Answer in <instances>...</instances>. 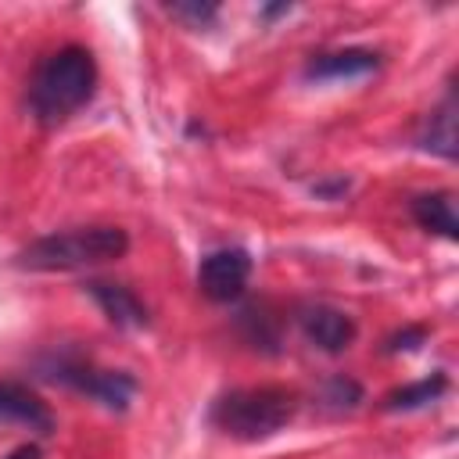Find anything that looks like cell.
Here are the masks:
<instances>
[{
    "label": "cell",
    "mask_w": 459,
    "mask_h": 459,
    "mask_svg": "<svg viewBox=\"0 0 459 459\" xmlns=\"http://www.w3.org/2000/svg\"><path fill=\"white\" fill-rule=\"evenodd\" d=\"M0 423H22L36 434H50L54 430V416L50 409L22 384H0Z\"/></svg>",
    "instance_id": "cell-8"
},
{
    "label": "cell",
    "mask_w": 459,
    "mask_h": 459,
    "mask_svg": "<svg viewBox=\"0 0 459 459\" xmlns=\"http://www.w3.org/2000/svg\"><path fill=\"white\" fill-rule=\"evenodd\" d=\"M305 337L323 351H344L355 341V319L333 305H308L301 308Z\"/></svg>",
    "instance_id": "cell-6"
},
{
    "label": "cell",
    "mask_w": 459,
    "mask_h": 459,
    "mask_svg": "<svg viewBox=\"0 0 459 459\" xmlns=\"http://www.w3.org/2000/svg\"><path fill=\"white\" fill-rule=\"evenodd\" d=\"M7 459H39V445H32V441H29V445H18Z\"/></svg>",
    "instance_id": "cell-16"
},
{
    "label": "cell",
    "mask_w": 459,
    "mask_h": 459,
    "mask_svg": "<svg viewBox=\"0 0 459 459\" xmlns=\"http://www.w3.org/2000/svg\"><path fill=\"white\" fill-rule=\"evenodd\" d=\"M169 11H172V18H179V22L194 25V29L212 25V22H215V14H219V7H215V4H197V0H190V4H172Z\"/></svg>",
    "instance_id": "cell-13"
},
{
    "label": "cell",
    "mask_w": 459,
    "mask_h": 459,
    "mask_svg": "<svg viewBox=\"0 0 459 459\" xmlns=\"http://www.w3.org/2000/svg\"><path fill=\"white\" fill-rule=\"evenodd\" d=\"M420 147L434 151L441 158H455V97L448 93L445 104L437 111H430L423 133H420Z\"/></svg>",
    "instance_id": "cell-11"
},
{
    "label": "cell",
    "mask_w": 459,
    "mask_h": 459,
    "mask_svg": "<svg viewBox=\"0 0 459 459\" xmlns=\"http://www.w3.org/2000/svg\"><path fill=\"white\" fill-rule=\"evenodd\" d=\"M93 86H97V61L86 47H61L54 50L32 75V86H29V108L39 122L54 126V122H65L68 115H75L90 97H93Z\"/></svg>",
    "instance_id": "cell-1"
},
{
    "label": "cell",
    "mask_w": 459,
    "mask_h": 459,
    "mask_svg": "<svg viewBox=\"0 0 459 459\" xmlns=\"http://www.w3.org/2000/svg\"><path fill=\"white\" fill-rule=\"evenodd\" d=\"M251 280V255L244 247H219L201 258L197 287L212 301H237Z\"/></svg>",
    "instance_id": "cell-5"
},
{
    "label": "cell",
    "mask_w": 459,
    "mask_h": 459,
    "mask_svg": "<svg viewBox=\"0 0 459 459\" xmlns=\"http://www.w3.org/2000/svg\"><path fill=\"white\" fill-rule=\"evenodd\" d=\"M412 341H423V330H405V333L391 337V351H398V348H416Z\"/></svg>",
    "instance_id": "cell-15"
},
{
    "label": "cell",
    "mask_w": 459,
    "mask_h": 459,
    "mask_svg": "<svg viewBox=\"0 0 459 459\" xmlns=\"http://www.w3.org/2000/svg\"><path fill=\"white\" fill-rule=\"evenodd\" d=\"M298 412V398L287 387H237L212 405V423L237 441H265L280 434Z\"/></svg>",
    "instance_id": "cell-3"
},
{
    "label": "cell",
    "mask_w": 459,
    "mask_h": 459,
    "mask_svg": "<svg viewBox=\"0 0 459 459\" xmlns=\"http://www.w3.org/2000/svg\"><path fill=\"white\" fill-rule=\"evenodd\" d=\"M43 377L47 380H57V384H68L90 398H97L104 409H126L133 402V391H136V380L129 373H115V369H97L82 359H68V355H54L43 362Z\"/></svg>",
    "instance_id": "cell-4"
},
{
    "label": "cell",
    "mask_w": 459,
    "mask_h": 459,
    "mask_svg": "<svg viewBox=\"0 0 459 459\" xmlns=\"http://www.w3.org/2000/svg\"><path fill=\"white\" fill-rule=\"evenodd\" d=\"M326 402H333V405H341V409H355V405L362 402V387H359L355 380H348V377H337V380H330V387H326Z\"/></svg>",
    "instance_id": "cell-14"
},
{
    "label": "cell",
    "mask_w": 459,
    "mask_h": 459,
    "mask_svg": "<svg viewBox=\"0 0 459 459\" xmlns=\"http://www.w3.org/2000/svg\"><path fill=\"white\" fill-rule=\"evenodd\" d=\"M129 251V237L118 226H75L61 233H47L22 247L14 262L32 273H65V269H86L100 262H115Z\"/></svg>",
    "instance_id": "cell-2"
},
{
    "label": "cell",
    "mask_w": 459,
    "mask_h": 459,
    "mask_svg": "<svg viewBox=\"0 0 459 459\" xmlns=\"http://www.w3.org/2000/svg\"><path fill=\"white\" fill-rule=\"evenodd\" d=\"M86 294L97 301V308L115 323V326H126V330H140L147 326V305L122 283H108V280H90L86 283Z\"/></svg>",
    "instance_id": "cell-7"
},
{
    "label": "cell",
    "mask_w": 459,
    "mask_h": 459,
    "mask_svg": "<svg viewBox=\"0 0 459 459\" xmlns=\"http://www.w3.org/2000/svg\"><path fill=\"white\" fill-rule=\"evenodd\" d=\"M412 219H416L423 230H430V233H437V237H445V240H455V237H459L455 204H452V194H445V190L416 197V201H412Z\"/></svg>",
    "instance_id": "cell-10"
},
{
    "label": "cell",
    "mask_w": 459,
    "mask_h": 459,
    "mask_svg": "<svg viewBox=\"0 0 459 459\" xmlns=\"http://www.w3.org/2000/svg\"><path fill=\"white\" fill-rule=\"evenodd\" d=\"M445 387H448V380L441 373L437 377H427L420 384H409V387L391 391L384 398V409H420V405H430V402H437L445 394Z\"/></svg>",
    "instance_id": "cell-12"
},
{
    "label": "cell",
    "mask_w": 459,
    "mask_h": 459,
    "mask_svg": "<svg viewBox=\"0 0 459 459\" xmlns=\"http://www.w3.org/2000/svg\"><path fill=\"white\" fill-rule=\"evenodd\" d=\"M377 54L373 50H359V47H348V50H326V54H316L308 65H305V79H359V75H369L377 72Z\"/></svg>",
    "instance_id": "cell-9"
}]
</instances>
